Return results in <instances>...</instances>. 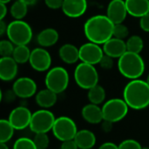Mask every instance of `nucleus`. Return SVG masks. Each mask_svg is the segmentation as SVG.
Returning <instances> with one entry per match:
<instances>
[{
    "mask_svg": "<svg viewBox=\"0 0 149 149\" xmlns=\"http://www.w3.org/2000/svg\"><path fill=\"white\" fill-rule=\"evenodd\" d=\"M57 95L58 94L54 92L51 91L48 88H45L37 93L35 100L38 107H40L41 108L48 109L50 107H52L56 104L58 100Z\"/></svg>",
    "mask_w": 149,
    "mask_h": 149,
    "instance_id": "5701e85b",
    "label": "nucleus"
},
{
    "mask_svg": "<svg viewBox=\"0 0 149 149\" xmlns=\"http://www.w3.org/2000/svg\"><path fill=\"white\" fill-rule=\"evenodd\" d=\"M126 44H127V49L128 52L139 53V54L141 53V52L143 50V47H144L143 39L138 35H133L129 37Z\"/></svg>",
    "mask_w": 149,
    "mask_h": 149,
    "instance_id": "cd10ccee",
    "label": "nucleus"
},
{
    "mask_svg": "<svg viewBox=\"0 0 149 149\" xmlns=\"http://www.w3.org/2000/svg\"><path fill=\"white\" fill-rule=\"evenodd\" d=\"M98 149H119V146L113 142H105L101 144Z\"/></svg>",
    "mask_w": 149,
    "mask_h": 149,
    "instance_id": "ea45409f",
    "label": "nucleus"
},
{
    "mask_svg": "<svg viewBox=\"0 0 149 149\" xmlns=\"http://www.w3.org/2000/svg\"><path fill=\"white\" fill-rule=\"evenodd\" d=\"M89 149H94V148H89Z\"/></svg>",
    "mask_w": 149,
    "mask_h": 149,
    "instance_id": "09e8293b",
    "label": "nucleus"
},
{
    "mask_svg": "<svg viewBox=\"0 0 149 149\" xmlns=\"http://www.w3.org/2000/svg\"><path fill=\"white\" fill-rule=\"evenodd\" d=\"M45 83L46 88L59 94L66 90L69 85L68 72L61 66L51 68L45 76Z\"/></svg>",
    "mask_w": 149,
    "mask_h": 149,
    "instance_id": "423d86ee",
    "label": "nucleus"
},
{
    "mask_svg": "<svg viewBox=\"0 0 149 149\" xmlns=\"http://www.w3.org/2000/svg\"><path fill=\"white\" fill-rule=\"evenodd\" d=\"M7 12H8V9L6 4L0 3V20H3L6 17Z\"/></svg>",
    "mask_w": 149,
    "mask_h": 149,
    "instance_id": "a19ab883",
    "label": "nucleus"
},
{
    "mask_svg": "<svg viewBox=\"0 0 149 149\" xmlns=\"http://www.w3.org/2000/svg\"><path fill=\"white\" fill-rule=\"evenodd\" d=\"M147 82H148V84L149 85V74H148V78H147V80H146Z\"/></svg>",
    "mask_w": 149,
    "mask_h": 149,
    "instance_id": "49530a36",
    "label": "nucleus"
},
{
    "mask_svg": "<svg viewBox=\"0 0 149 149\" xmlns=\"http://www.w3.org/2000/svg\"><path fill=\"white\" fill-rule=\"evenodd\" d=\"M79 149L93 148L96 143L95 134L87 129L79 130L73 139Z\"/></svg>",
    "mask_w": 149,
    "mask_h": 149,
    "instance_id": "aec40b11",
    "label": "nucleus"
},
{
    "mask_svg": "<svg viewBox=\"0 0 149 149\" xmlns=\"http://www.w3.org/2000/svg\"><path fill=\"white\" fill-rule=\"evenodd\" d=\"M104 53L113 58H120L127 51V44L123 39L113 37L103 45Z\"/></svg>",
    "mask_w": 149,
    "mask_h": 149,
    "instance_id": "f3484780",
    "label": "nucleus"
},
{
    "mask_svg": "<svg viewBox=\"0 0 149 149\" xmlns=\"http://www.w3.org/2000/svg\"><path fill=\"white\" fill-rule=\"evenodd\" d=\"M13 149H38L33 140L27 137L18 138L13 145Z\"/></svg>",
    "mask_w": 149,
    "mask_h": 149,
    "instance_id": "c85d7f7f",
    "label": "nucleus"
},
{
    "mask_svg": "<svg viewBox=\"0 0 149 149\" xmlns=\"http://www.w3.org/2000/svg\"><path fill=\"white\" fill-rule=\"evenodd\" d=\"M17 63L12 57H1L0 58V79L3 81H11L17 74Z\"/></svg>",
    "mask_w": 149,
    "mask_h": 149,
    "instance_id": "dca6fc26",
    "label": "nucleus"
},
{
    "mask_svg": "<svg viewBox=\"0 0 149 149\" xmlns=\"http://www.w3.org/2000/svg\"><path fill=\"white\" fill-rule=\"evenodd\" d=\"M104 54L103 48L93 42L86 43L79 47V60L84 63L93 65L100 64Z\"/></svg>",
    "mask_w": 149,
    "mask_h": 149,
    "instance_id": "9d476101",
    "label": "nucleus"
},
{
    "mask_svg": "<svg viewBox=\"0 0 149 149\" xmlns=\"http://www.w3.org/2000/svg\"><path fill=\"white\" fill-rule=\"evenodd\" d=\"M74 80L82 89L89 90L99 84V73L93 65L81 62L74 70Z\"/></svg>",
    "mask_w": 149,
    "mask_h": 149,
    "instance_id": "39448f33",
    "label": "nucleus"
},
{
    "mask_svg": "<svg viewBox=\"0 0 149 149\" xmlns=\"http://www.w3.org/2000/svg\"><path fill=\"white\" fill-rule=\"evenodd\" d=\"M21 1L25 3L27 5H33L38 2V0H21Z\"/></svg>",
    "mask_w": 149,
    "mask_h": 149,
    "instance_id": "37998d69",
    "label": "nucleus"
},
{
    "mask_svg": "<svg viewBox=\"0 0 149 149\" xmlns=\"http://www.w3.org/2000/svg\"><path fill=\"white\" fill-rule=\"evenodd\" d=\"M12 90L17 97L28 99L37 94V84L29 77H21L15 80Z\"/></svg>",
    "mask_w": 149,
    "mask_h": 149,
    "instance_id": "ddd939ff",
    "label": "nucleus"
},
{
    "mask_svg": "<svg viewBox=\"0 0 149 149\" xmlns=\"http://www.w3.org/2000/svg\"><path fill=\"white\" fill-rule=\"evenodd\" d=\"M58 55L63 62L72 65L79 60V48L72 44H65L60 47Z\"/></svg>",
    "mask_w": 149,
    "mask_h": 149,
    "instance_id": "412c9836",
    "label": "nucleus"
},
{
    "mask_svg": "<svg viewBox=\"0 0 149 149\" xmlns=\"http://www.w3.org/2000/svg\"><path fill=\"white\" fill-rule=\"evenodd\" d=\"M32 140L38 149H47L50 145L49 136L45 133L35 134V136Z\"/></svg>",
    "mask_w": 149,
    "mask_h": 149,
    "instance_id": "c756f323",
    "label": "nucleus"
},
{
    "mask_svg": "<svg viewBox=\"0 0 149 149\" xmlns=\"http://www.w3.org/2000/svg\"><path fill=\"white\" fill-rule=\"evenodd\" d=\"M10 1H11V0H0V3L7 4V3H10Z\"/></svg>",
    "mask_w": 149,
    "mask_h": 149,
    "instance_id": "a18cd8bd",
    "label": "nucleus"
},
{
    "mask_svg": "<svg viewBox=\"0 0 149 149\" xmlns=\"http://www.w3.org/2000/svg\"><path fill=\"white\" fill-rule=\"evenodd\" d=\"M113 123H112V122H110V121H107V120H103L102 122H101V128H102V130L105 132V133H109V132H111L112 131V129H113Z\"/></svg>",
    "mask_w": 149,
    "mask_h": 149,
    "instance_id": "58836bf2",
    "label": "nucleus"
},
{
    "mask_svg": "<svg viewBox=\"0 0 149 149\" xmlns=\"http://www.w3.org/2000/svg\"><path fill=\"white\" fill-rule=\"evenodd\" d=\"M129 35V30L127 25H125L123 23L120 24H115L113 28V37L120 38V39H125Z\"/></svg>",
    "mask_w": 149,
    "mask_h": 149,
    "instance_id": "2f4dec72",
    "label": "nucleus"
},
{
    "mask_svg": "<svg viewBox=\"0 0 149 149\" xmlns=\"http://www.w3.org/2000/svg\"><path fill=\"white\" fill-rule=\"evenodd\" d=\"M8 39L15 45H27L32 39V30L23 20H13L8 24L6 31Z\"/></svg>",
    "mask_w": 149,
    "mask_h": 149,
    "instance_id": "20e7f679",
    "label": "nucleus"
},
{
    "mask_svg": "<svg viewBox=\"0 0 149 149\" xmlns=\"http://www.w3.org/2000/svg\"><path fill=\"white\" fill-rule=\"evenodd\" d=\"M59 38L58 32L53 28H45L37 36V42L41 47H50L54 45Z\"/></svg>",
    "mask_w": 149,
    "mask_h": 149,
    "instance_id": "4be33fe9",
    "label": "nucleus"
},
{
    "mask_svg": "<svg viewBox=\"0 0 149 149\" xmlns=\"http://www.w3.org/2000/svg\"><path fill=\"white\" fill-rule=\"evenodd\" d=\"M114 24L106 15H95L86 20L84 32L89 42L104 45L113 37Z\"/></svg>",
    "mask_w": 149,
    "mask_h": 149,
    "instance_id": "f257e3e1",
    "label": "nucleus"
},
{
    "mask_svg": "<svg viewBox=\"0 0 149 149\" xmlns=\"http://www.w3.org/2000/svg\"><path fill=\"white\" fill-rule=\"evenodd\" d=\"M123 100L129 108L142 110L149 106V85L147 81L136 79L129 81L123 90Z\"/></svg>",
    "mask_w": 149,
    "mask_h": 149,
    "instance_id": "f03ea898",
    "label": "nucleus"
},
{
    "mask_svg": "<svg viewBox=\"0 0 149 149\" xmlns=\"http://www.w3.org/2000/svg\"><path fill=\"white\" fill-rule=\"evenodd\" d=\"M16 97H17V95L15 94V93L13 92V90H8L5 93H2L1 100L3 101H5V102L8 103V102L13 101L16 99Z\"/></svg>",
    "mask_w": 149,
    "mask_h": 149,
    "instance_id": "c9c22d12",
    "label": "nucleus"
},
{
    "mask_svg": "<svg viewBox=\"0 0 149 149\" xmlns=\"http://www.w3.org/2000/svg\"><path fill=\"white\" fill-rule=\"evenodd\" d=\"M0 149H10L9 147L7 146L6 143H3V142H0Z\"/></svg>",
    "mask_w": 149,
    "mask_h": 149,
    "instance_id": "c03bdc74",
    "label": "nucleus"
},
{
    "mask_svg": "<svg viewBox=\"0 0 149 149\" xmlns=\"http://www.w3.org/2000/svg\"><path fill=\"white\" fill-rule=\"evenodd\" d=\"M64 0H45V5L52 10H58L61 9L63 5Z\"/></svg>",
    "mask_w": 149,
    "mask_h": 149,
    "instance_id": "f704fd0d",
    "label": "nucleus"
},
{
    "mask_svg": "<svg viewBox=\"0 0 149 149\" xmlns=\"http://www.w3.org/2000/svg\"><path fill=\"white\" fill-rule=\"evenodd\" d=\"M118 69L127 79H140L145 72V62L139 53L127 51L118 60Z\"/></svg>",
    "mask_w": 149,
    "mask_h": 149,
    "instance_id": "7ed1b4c3",
    "label": "nucleus"
},
{
    "mask_svg": "<svg viewBox=\"0 0 149 149\" xmlns=\"http://www.w3.org/2000/svg\"><path fill=\"white\" fill-rule=\"evenodd\" d=\"M32 113L25 107H17L9 114V121L15 130H24L30 127Z\"/></svg>",
    "mask_w": 149,
    "mask_h": 149,
    "instance_id": "f8f14e48",
    "label": "nucleus"
},
{
    "mask_svg": "<svg viewBox=\"0 0 149 149\" xmlns=\"http://www.w3.org/2000/svg\"><path fill=\"white\" fill-rule=\"evenodd\" d=\"M15 128L10 124L9 120H0V142L7 143L11 140L14 134Z\"/></svg>",
    "mask_w": 149,
    "mask_h": 149,
    "instance_id": "bb28decb",
    "label": "nucleus"
},
{
    "mask_svg": "<svg viewBox=\"0 0 149 149\" xmlns=\"http://www.w3.org/2000/svg\"><path fill=\"white\" fill-rule=\"evenodd\" d=\"M28 6L29 5H27L21 0L15 1L10 9L11 17L15 20H22L28 12Z\"/></svg>",
    "mask_w": 149,
    "mask_h": 149,
    "instance_id": "393cba45",
    "label": "nucleus"
},
{
    "mask_svg": "<svg viewBox=\"0 0 149 149\" xmlns=\"http://www.w3.org/2000/svg\"><path fill=\"white\" fill-rule=\"evenodd\" d=\"M14 44L9 39L0 41V54L2 57H11L14 52Z\"/></svg>",
    "mask_w": 149,
    "mask_h": 149,
    "instance_id": "7c9ffc66",
    "label": "nucleus"
},
{
    "mask_svg": "<svg viewBox=\"0 0 149 149\" xmlns=\"http://www.w3.org/2000/svg\"><path fill=\"white\" fill-rule=\"evenodd\" d=\"M78 131L79 130L74 120L67 116L56 118L52 130L55 138L62 142L73 140Z\"/></svg>",
    "mask_w": 149,
    "mask_h": 149,
    "instance_id": "1a4fd4ad",
    "label": "nucleus"
},
{
    "mask_svg": "<svg viewBox=\"0 0 149 149\" xmlns=\"http://www.w3.org/2000/svg\"><path fill=\"white\" fill-rule=\"evenodd\" d=\"M55 120L54 114L50 110L41 108L32 113L29 127L34 134H47L49 131L52 130Z\"/></svg>",
    "mask_w": 149,
    "mask_h": 149,
    "instance_id": "6e6552de",
    "label": "nucleus"
},
{
    "mask_svg": "<svg viewBox=\"0 0 149 149\" xmlns=\"http://www.w3.org/2000/svg\"><path fill=\"white\" fill-rule=\"evenodd\" d=\"M142 149H149L148 147H142Z\"/></svg>",
    "mask_w": 149,
    "mask_h": 149,
    "instance_id": "de8ad7c7",
    "label": "nucleus"
},
{
    "mask_svg": "<svg viewBox=\"0 0 149 149\" xmlns=\"http://www.w3.org/2000/svg\"><path fill=\"white\" fill-rule=\"evenodd\" d=\"M100 66L105 69V70H109L113 67V58L104 54V56L102 57L100 62Z\"/></svg>",
    "mask_w": 149,
    "mask_h": 149,
    "instance_id": "72a5a7b5",
    "label": "nucleus"
},
{
    "mask_svg": "<svg viewBox=\"0 0 149 149\" xmlns=\"http://www.w3.org/2000/svg\"><path fill=\"white\" fill-rule=\"evenodd\" d=\"M29 63L37 72L49 71L52 65V56L44 47H38L31 51Z\"/></svg>",
    "mask_w": 149,
    "mask_h": 149,
    "instance_id": "9b49d317",
    "label": "nucleus"
},
{
    "mask_svg": "<svg viewBox=\"0 0 149 149\" xmlns=\"http://www.w3.org/2000/svg\"><path fill=\"white\" fill-rule=\"evenodd\" d=\"M140 26L142 31L149 32V13L140 18Z\"/></svg>",
    "mask_w": 149,
    "mask_h": 149,
    "instance_id": "e433bc0d",
    "label": "nucleus"
},
{
    "mask_svg": "<svg viewBox=\"0 0 149 149\" xmlns=\"http://www.w3.org/2000/svg\"><path fill=\"white\" fill-rule=\"evenodd\" d=\"M129 107L123 99H111L105 102L102 107L105 120L116 123L122 120L128 113Z\"/></svg>",
    "mask_w": 149,
    "mask_h": 149,
    "instance_id": "0eeeda50",
    "label": "nucleus"
},
{
    "mask_svg": "<svg viewBox=\"0 0 149 149\" xmlns=\"http://www.w3.org/2000/svg\"><path fill=\"white\" fill-rule=\"evenodd\" d=\"M128 15L125 0H112L107 6V16L115 24L123 23Z\"/></svg>",
    "mask_w": 149,
    "mask_h": 149,
    "instance_id": "4468645a",
    "label": "nucleus"
},
{
    "mask_svg": "<svg viewBox=\"0 0 149 149\" xmlns=\"http://www.w3.org/2000/svg\"><path fill=\"white\" fill-rule=\"evenodd\" d=\"M87 98L90 103H93L95 105H100L106 100V91L103 88V86L98 84L95 86L88 90Z\"/></svg>",
    "mask_w": 149,
    "mask_h": 149,
    "instance_id": "b1692460",
    "label": "nucleus"
},
{
    "mask_svg": "<svg viewBox=\"0 0 149 149\" xmlns=\"http://www.w3.org/2000/svg\"><path fill=\"white\" fill-rule=\"evenodd\" d=\"M81 115L86 122L93 125L100 124L104 120L102 107H100L99 105L93 103L87 104L82 108Z\"/></svg>",
    "mask_w": 149,
    "mask_h": 149,
    "instance_id": "a211bd4d",
    "label": "nucleus"
},
{
    "mask_svg": "<svg viewBox=\"0 0 149 149\" xmlns=\"http://www.w3.org/2000/svg\"><path fill=\"white\" fill-rule=\"evenodd\" d=\"M64 14L69 17L76 18L83 16L87 9L86 0H64L62 5Z\"/></svg>",
    "mask_w": 149,
    "mask_h": 149,
    "instance_id": "2eb2a0df",
    "label": "nucleus"
},
{
    "mask_svg": "<svg viewBox=\"0 0 149 149\" xmlns=\"http://www.w3.org/2000/svg\"><path fill=\"white\" fill-rule=\"evenodd\" d=\"M119 149H142V147L139 141L132 139H127L120 143Z\"/></svg>",
    "mask_w": 149,
    "mask_h": 149,
    "instance_id": "473e14b6",
    "label": "nucleus"
},
{
    "mask_svg": "<svg viewBox=\"0 0 149 149\" xmlns=\"http://www.w3.org/2000/svg\"><path fill=\"white\" fill-rule=\"evenodd\" d=\"M127 12L134 17H141L149 13V0H125Z\"/></svg>",
    "mask_w": 149,
    "mask_h": 149,
    "instance_id": "6ab92c4d",
    "label": "nucleus"
},
{
    "mask_svg": "<svg viewBox=\"0 0 149 149\" xmlns=\"http://www.w3.org/2000/svg\"><path fill=\"white\" fill-rule=\"evenodd\" d=\"M31 51L27 45H16L12 53V58L17 64H25L29 62Z\"/></svg>",
    "mask_w": 149,
    "mask_h": 149,
    "instance_id": "a878e982",
    "label": "nucleus"
},
{
    "mask_svg": "<svg viewBox=\"0 0 149 149\" xmlns=\"http://www.w3.org/2000/svg\"><path fill=\"white\" fill-rule=\"evenodd\" d=\"M7 27H8V24H5V22L3 20H0V35L3 36L4 33H6L7 31Z\"/></svg>",
    "mask_w": 149,
    "mask_h": 149,
    "instance_id": "79ce46f5",
    "label": "nucleus"
},
{
    "mask_svg": "<svg viewBox=\"0 0 149 149\" xmlns=\"http://www.w3.org/2000/svg\"><path fill=\"white\" fill-rule=\"evenodd\" d=\"M60 149H79L78 145L76 144L74 140H70V141H63Z\"/></svg>",
    "mask_w": 149,
    "mask_h": 149,
    "instance_id": "4c0bfd02",
    "label": "nucleus"
}]
</instances>
